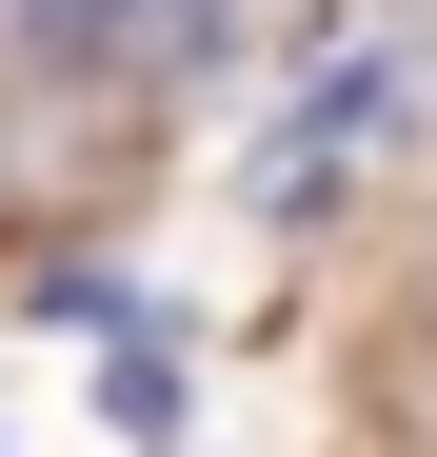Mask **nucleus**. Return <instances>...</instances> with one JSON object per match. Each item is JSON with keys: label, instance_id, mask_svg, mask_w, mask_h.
<instances>
[{"label": "nucleus", "instance_id": "nucleus-1", "mask_svg": "<svg viewBox=\"0 0 437 457\" xmlns=\"http://www.w3.org/2000/svg\"><path fill=\"white\" fill-rule=\"evenodd\" d=\"M21 60H40V80H139V100H179L199 60H218V0H21Z\"/></svg>", "mask_w": 437, "mask_h": 457}]
</instances>
